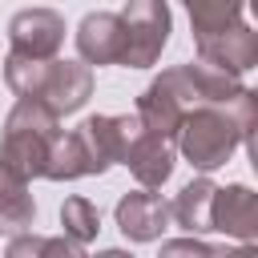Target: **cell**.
<instances>
[{
    "mask_svg": "<svg viewBox=\"0 0 258 258\" xmlns=\"http://www.w3.org/2000/svg\"><path fill=\"white\" fill-rule=\"evenodd\" d=\"M254 121H258V93L242 89L238 97L222 105H198L177 125V149L198 173L222 169L238 145H254Z\"/></svg>",
    "mask_w": 258,
    "mask_h": 258,
    "instance_id": "obj_1",
    "label": "cell"
},
{
    "mask_svg": "<svg viewBox=\"0 0 258 258\" xmlns=\"http://www.w3.org/2000/svg\"><path fill=\"white\" fill-rule=\"evenodd\" d=\"M60 133V117L36 101V97H20L8 117H4V137H0V165L12 169L16 177L32 181V177H44V165H48V149H52V137Z\"/></svg>",
    "mask_w": 258,
    "mask_h": 258,
    "instance_id": "obj_2",
    "label": "cell"
},
{
    "mask_svg": "<svg viewBox=\"0 0 258 258\" xmlns=\"http://www.w3.org/2000/svg\"><path fill=\"white\" fill-rule=\"evenodd\" d=\"M125 24V48H121V64L125 69H149L157 64L161 48L169 44L173 32V16L165 0H129L121 12Z\"/></svg>",
    "mask_w": 258,
    "mask_h": 258,
    "instance_id": "obj_3",
    "label": "cell"
},
{
    "mask_svg": "<svg viewBox=\"0 0 258 258\" xmlns=\"http://www.w3.org/2000/svg\"><path fill=\"white\" fill-rule=\"evenodd\" d=\"M137 129H141L137 113H133V117H129V113H121V117H113V113L85 117L73 133H77V141H81V149H85L89 177H97V173H105L109 165H117V161L125 157L129 141L137 137Z\"/></svg>",
    "mask_w": 258,
    "mask_h": 258,
    "instance_id": "obj_4",
    "label": "cell"
},
{
    "mask_svg": "<svg viewBox=\"0 0 258 258\" xmlns=\"http://www.w3.org/2000/svg\"><path fill=\"white\" fill-rule=\"evenodd\" d=\"M89 97H93V69L85 60L48 56V69H44V81H40L36 101H44L56 117H64V113H77Z\"/></svg>",
    "mask_w": 258,
    "mask_h": 258,
    "instance_id": "obj_5",
    "label": "cell"
},
{
    "mask_svg": "<svg viewBox=\"0 0 258 258\" xmlns=\"http://www.w3.org/2000/svg\"><path fill=\"white\" fill-rule=\"evenodd\" d=\"M194 44H198V60H206L214 69H226L234 77H242V73H250L258 64V32L246 20H238V24L222 28V32L198 36Z\"/></svg>",
    "mask_w": 258,
    "mask_h": 258,
    "instance_id": "obj_6",
    "label": "cell"
},
{
    "mask_svg": "<svg viewBox=\"0 0 258 258\" xmlns=\"http://www.w3.org/2000/svg\"><path fill=\"white\" fill-rule=\"evenodd\" d=\"M210 230L238 238V242H254L258 238V194L242 181L218 185L210 198Z\"/></svg>",
    "mask_w": 258,
    "mask_h": 258,
    "instance_id": "obj_7",
    "label": "cell"
},
{
    "mask_svg": "<svg viewBox=\"0 0 258 258\" xmlns=\"http://www.w3.org/2000/svg\"><path fill=\"white\" fill-rule=\"evenodd\" d=\"M8 40H12V52L56 56L64 44V16L56 8H24L8 20Z\"/></svg>",
    "mask_w": 258,
    "mask_h": 258,
    "instance_id": "obj_8",
    "label": "cell"
},
{
    "mask_svg": "<svg viewBox=\"0 0 258 258\" xmlns=\"http://www.w3.org/2000/svg\"><path fill=\"white\" fill-rule=\"evenodd\" d=\"M113 218H117V230L129 242H157L169 230V202H161L153 189L141 185V189H133L117 202Z\"/></svg>",
    "mask_w": 258,
    "mask_h": 258,
    "instance_id": "obj_9",
    "label": "cell"
},
{
    "mask_svg": "<svg viewBox=\"0 0 258 258\" xmlns=\"http://www.w3.org/2000/svg\"><path fill=\"white\" fill-rule=\"evenodd\" d=\"M121 165H125L145 189H157V185L169 181V173H173V165H177V153H173V141H169V137H157V133H149V129H137V137L129 141V149H125V157H121Z\"/></svg>",
    "mask_w": 258,
    "mask_h": 258,
    "instance_id": "obj_10",
    "label": "cell"
},
{
    "mask_svg": "<svg viewBox=\"0 0 258 258\" xmlns=\"http://www.w3.org/2000/svg\"><path fill=\"white\" fill-rule=\"evenodd\" d=\"M125 24L121 12H89L77 24V52L85 64H121Z\"/></svg>",
    "mask_w": 258,
    "mask_h": 258,
    "instance_id": "obj_11",
    "label": "cell"
},
{
    "mask_svg": "<svg viewBox=\"0 0 258 258\" xmlns=\"http://www.w3.org/2000/svg\"><path fill=\"white\" fill-rule=\"evenodd\" d=\"M181 117H185V109L177 105V97L153 77L149 85H145V93L137 97V121H141V129H149V133H157V137H177V125H181Z\"/></svg>",
    "mask_w": 258,
    "mask_h": 258,
    "instance_id": "obj_12",
    "label": "cell"
},
{
    "mask_svg": "<svg viewBox=\"0 0 258 258\" xmlns=\"http://www.w3.org/2000/svg\"><path fill=\"white\" fill-rule=\"evenodd\" d=\"M214 189L218 185L206 173L194 177V181H185L177 189V198L169 202V222L181 226L185 234H206L210 230V198H214Z\"/></svg>",
    "mask_w": 258,
    "mask_h": 258,
    "instance_id": "obj_13",
    "label": "cell"
},
{
    "mask_svg": "<svg viewBox=\"0 0 258 258\" xmlns=\"http://www.w3.org/2000/svg\"><path fill=\"white\" fill-rule=\"evenodd\" d=\"M32 222H36V202L28 194V181L0 165V234L32 230Z\"/></svg>",
    "mask_w": 258,
    "mask_h": 258,
    "instance_id": "obj_14",
    "label": "cell"
},
{
    "mask_svg": "<svg viewBox=\"0 0 258 258\" xmlns=\"http://www.w3.org/2000/svg\"><path fill=\"white\" fill-rule=\"evenodd\" d=\"M185 12H189V28H194V40L198 36H210V32H222L230 24L242 20L246 12V0H181Z\"/></svg>",
    "mask_w": 258,
    "mask_h": 258,
    "instance_id": "obj_15",
    "label": "cell"
},
{
    "mask_svg": "<svg viewBox=\"0 0 258 258\" xmlns=\"http://www.w3.org/2000/svg\"><path fill=\"white\" fill-rule=\"evenodd\" d=\"M44 69H48V56H28V52H12V48L4 56V81L16 97H36Z\"/></svg>",
    "mask_w": 258,
    "mask_h": 258,
    "instance_id": "obj_16",
    "label": "cell"
},
{
    "mask_svg": "<svg viewBox=\"0 0 258 258\" xmlns=\"http://www.w3.org/2000/svg\"><path fill=\"white\" fill-rule=\"evenodd\" d=\"M60 226H64V238L89 246V242L97 238V230H101V210H97L89 198L73 194V198H64V206H60Z\"/></svg>",
    "mask_w": 258,
    "mask_h": 258,
    "instance_id": "obj_17",
    "label": "cell"
},
{
    "mask_svg": "<svg viewBox=\"0 0 258 258\" xmlns=\"http://www.w3.org/2000/svg\"><path fill=\"white\" fill-rule=\"evenodd\" d=\"M40 254H60V258H81L85 246L73 242V238H36V234H24V238H12L8 242V258H40Z\"/></svg>",
    "mask_w": 258,
    "mask_h": 258,
    "instance_id": "obj_18",
    "label": "cell"
},
{
    "mask_svg": "<svg viewBox=\"0 0 258 258\" xmlns=\"http://www.w3.org/2000/svg\"><path fill=\"white\" fill-rule=\"evenodd\" d=\"M161 254H214V246L202 242L198 234H189V238H177V242H161Z\"/></svg>",
    "mask_w": 258,
    "mask_h": 258,
    "instance_id": "obj_19",
    "label": "cell"
}]
</instances>
